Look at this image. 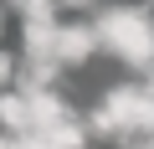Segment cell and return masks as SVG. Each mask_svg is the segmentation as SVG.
<instances>
[{"instance_id": "6da1fadb", "label": "cell", "mask_w": 154, "mask_h": 149, "mask_svg": "<svg viewBox=\"0 0 154 149\" xmlns=\"http://www.w3.org/2000/svg\"><path fill=\"white\" fill-rule=\"evenodd\" d=\"M93 31L103 41V51H113L123 67L134 72H154V21L139 5H98L93 11Z\"/></svg>"}, {"instance_id": "277c9868", "label": "cell", "mask_w": 154, "mask_h": 149, "mask_svg": "<svg viewBox=\"0 0 154 149\" xmlns=\"http://www.w3.org/2000/svg\"><path fill=\"white\" fill-rule=\"evenodd\" d=\"M0 129L5 134H36V103L26 88H5L0 93Z\"/></svg>"}, {"instance_id": "30bf717a", "label": "cell", "mask_w": 154, "mask_h": 149, "mask_svg": "<svg viewBox=\"0 0 154 149\" xmlns=\"http://www.w3.org/2000/svg\"><path fill=\"white\" fill-rule=\"evenodd\" d=\"M144 88H154V72H149V77H144Z\"/></svg>"}, {"instance_id": "3957f363", "label": "cell", "mask_w": 154, "mask_h": 149, "mask_svg": "<svg viewBox=\"0 0 154 149\" xmlns=\"http://www.w3.org/2000/svg\"><path fill=\"white\" fill-rule=\"evenodd\" d=\"M62 21H21V57L26 62H57Z\"/></svg>"}, {"instance_id": "8fae6325", "label": "cell", "mask_w": 154, "mask_h": 149, "mask_svg": "<svg viewBox=\"0 0 154 149\" xmlns=\"http://www.w3.org/2000/svg\"><path fill=\"white\" fill-rule=\"evenodd\" d=\"M0 31H5V21H0Z\"/></svg>"}, {"instance_id": "8992f818", "label": "cell", "mask_w": 154, "mask_h": 149, "mask_svg": "<svg viewBox=\"0 0 154 149\" xmlns=\"http://www.w3.org/2000/svg\"><path fill=\"white\" fill-rule=\"evenodd\" d=\"M16 82H21V57L16 51H0V93L16 88Z\"/></svg>"}, {"instance_id": "7a4b0ae2", "label": "cell", "mask_w": 154, "mask_h": 149, "mask_svg": "<svg viewBox=\"0 0 154 149\" xmlns=\"http://www.w3.org/2000/svg\"><path fill=\"white\" fill-rule=\"evenodd\" d=\"M103 51L93 21H62V36H57V62L62 67H88L93 57Z\"/></svg>"}, {"instance_id": "9c48e42d", "label": "cell", "mask_w": 154, "mask_h": 149, "mask_svg": "<svg viewBox=\"0 0 154 149\" xmlns=\"http://www.w3.org/2000/svg\"><path fill=\"white\" fill-rule=\"evenodd\" d=\"M5 5H16V11H26V5H31V0H5Z\"/></svg>"}, {"instance_id": "ba28073f", "label": "cell", "mask_w": 154, "mask_h": 149, "mask_svg": "<svg viewBox=\"0 0 154 149\" xmlns=\"http://www.w3.org/2000/svg\"><path fill=\"white\" fill-rule=\"evenodd\" d=\"M134 149H154V134H149V139H139V144H134Z\"/></svg>"}, {"instance_id": "5b68a950", "label": "cell", "mask_w": 154, "mask_h": 149, "mask_svg": "<svg viewBox=\"0 0 154 149\" xmlns=\"http://www.w3.org/2000/svg\"><path fill=\"white\" fill-rule=\"evenodd\" d=\"M36 144L41 149H88V123H57V129H41L36 134Z\"/></svg>"}, {"instance_id": "52a82bcc", "label": "cell", "mask_w": 154, "mask_h": 149, "mask_svg": "<svg viewBox=\"0 0 154 149\" xmlns=\"http://www.w3.org/2000/svg\"><path fill=\"white\" fill-rule=\"evenodd\" d=\"M62 5H67V11H82V5H93V0H62Z\"/></svg>"}]
</instances>
